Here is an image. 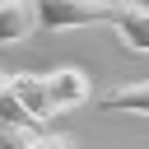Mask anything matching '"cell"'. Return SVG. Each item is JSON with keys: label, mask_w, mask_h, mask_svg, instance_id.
Masks as SVG:
<instances>
[{"label": "cell", "mask_w": 149, "mask_h": 149, "mask_svg": "<svg viewBox=\"0 0 149 149\" xmlns=\"http://www.w3.org/2000/svg\"><path fill=\"white\" fill-rule=\"evenodd\" d=\"M9 84H14V98H19V107L28 112L33 130L47 126V121H56V112H51V102H47V84H42V74H33V70H14Z\"/></svg>", "instance_id": "3"}, {"label": "cell", "mask_w": 149, "mask_h": 149, "mask_svg": "<svg viewBox=\"0 0 149 149\" xmlns=\"http://www.w3.org/2000/svg\"><path fill=\"white\" fill-rule=\"evenodd\" d=\"M23 135H28V130H19V126H5V121H0V149H19V144H23Z\"/></svg>", "instance_id": "9"}, {"label": "cell", "mask_w": 149, "mask_h": 149, "mask_svg": "<svg viewBox=\"0 0 149 149\" xmlns=\"http://www.w3.org/2000/svg\"><path fill=\"white\" fill-rule=\"evenodd\" d=\"M19 149H79L70 135H56V130H28Z\"/></svg>", "instance_id": "8"}, {"label": "cell", "mask_w": 149, "mask_h": 149, "mask_svg": "<svg viewBox=\"0 0 149 149\" xmlns=\"http://www.w3.org/2000/svg\"><path fill=\"white\" fill-rule=\"evenodd\" d=\"M112 33L130 47V51H149V14H144V5L140 0H121V9H116V19H112Z\"/></svg>", "instance_id": "4"}, {"label": "cell", "mask_w": 149, "mask_h": 149, "mask_svg": "<svg viewBox=\"0 0 149 149\" xmlns=\"http://www.w3.org/2000/svg\"><path fill=\"white\" fill-rule=\"evenodd\" d=\"M0 121H5V126H19V130H33L28 112H23V107H19V98H14L9 70H0Z\"/></svg>", "instance_id": "7"}, {"label": "cell", "mask_w": 149, "mask_h": 149, "mask_svg": "<svg viewBox=\"0 0 149 149\" xmlns=\"http://www.w3.org/2000/svg\"><path fill=\"white\" fill-rule=\"evenodd\" d=\"M37 33L33 0H0V47H19Z\"/></svg>", "instance_id": "5"}, {"label": "cell", "mask_w": 149, "mask_h": 149, "mask_svg": "<svg viewBox=\"0 0 149 149\" xmlns=\"http://www.w3.org/2000/svg\"><path fill=\"white\" fill-rule=\"evenodd\" d=\"M42 84H47V102H51V112H56V116H61V112H74V107H84V102L93 98V84H88V74H84L79 65L47 70V74H42Z\"/></svg>", "instance_id": "2"}, {"label": "cell", "mask_w": 149, "mask_h": 149, "mask_svg": "<svg viewBox=\"0 0 149 149\" xmlns=\"http://www.w3.org/2000/svg\"><path fill=\"white\" fill-rule=\"evenodd\" d=\"M121 0H33V19L42 33H70V28H112Z\"/></svg>", "instance_id": "1"}, {"label": "cell", "mask_w": 149, "mask_h": 149, "mask_svg": "<svg viewBox=\"0 0 149 149\" xmlns=\"http://www.w3.org/2000/svg\"><path fill=\"white\" fill-rule=\"evenodd\" d=\"M102 112H130V116H149V88L144 79H130L126 88H112L102 98Z\"/></svg>", "instance_id": "6"}]
</instances>
